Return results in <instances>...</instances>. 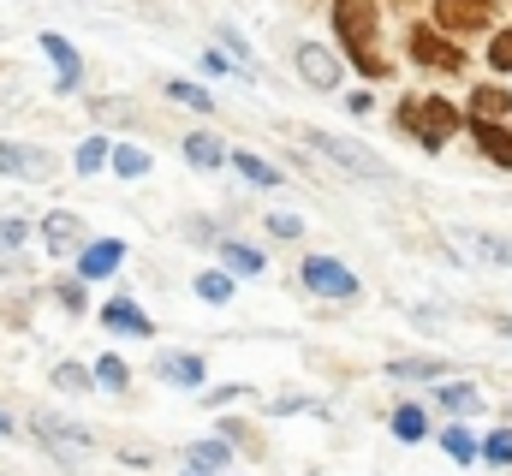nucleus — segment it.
I'll list each match as a JSON object with an SVG mask.
<instances>
[{"label": "nucleus", "mask_w": 512, "mask_h": 476, "mask_svg": "<svg viewBox=\"0 0 512 476\" xmlns=\"http://www.w3.org/2000/svg\"><path fill=\"white\" fill-rule=\"evenodd\" d=\"M221 268H227V274H262V250L221 238Z\"/></svg>", "instance_id": "20"}, {"label": "nucleus", "mask_w": 512, "mask_h": 476, "mask_svg": "<svg viewBox=\"0 0 512 476\" xmlns=\"http://www.w3.org/2000/svg\"><path fill=\"white\" fill-rule=\"evenodd\" d=\"M0 173L42 179V173H48V155H36V149H18V143H0Z\"/></svg>", "instance_id": "17"}, {"label": "nucleus", "mask_w": 512, "mask_h": 476, "mask_svg": "<svg viewBox=\"0 0 512 476\" xmlns=\"http://www.w3.org/2000/svg\"><path fill=\"white\" fill-rule=\"evenodd\" d=\"M30 238V221H0V250H18Z\"/></svg>", "instance_id": "35"}, {"label": "nucleus", "mask_w": 512, "mask_h": 476, "mask_svg": "<svg viewBox=\"0 0 512 476\" xmlns=\"http://www.w3.org/2000/svg\"><path fill=\"white\" fill-rule=\"evenodd\" d=\"M393 6H417V0H393Z\"/></svg>", "instance_id": "40"}, {"label": "nucleus", "mask_w": 512, "mask_h": 476, "mask_svg": "<svg viewBox=\"0 0 512 476\" xmlns=\"http://www.w3.org/2000/svg\"><path fill=\"white\" fill-rule=\"evenodd\" d=\"M42 54L54 60V90H60V96H72V90L84 84V60H78V48H72L60 30H42Z\"/></svg>", "instance_id": "8"}, {"label": "nucleus", "mask_w": 512, "mask_h": 476, "mask_svg": "<svg viewBox=\"0 0 512 476\" xmlns=\"http://www.w3.org/2000/svg\"><path fill=\"white\" fill-rule=\"evenodd\" d=\"M102 328H108V334H126V340H149V334H155L149 310H137L131 298H108V304H102Z\"/></svg>", "instance_id": "13"}, {"label": "nucleus", "mask_w": 512, "mask_h": 476, "mask_svg": "<svg viewBox=\"0 0 512 476\" xmlns=\"http://www.w3.org/2000/svg\"><path fill=\"white\" fill-rule=\"evenodd\" d=\"M108 155H114V143H108V137H84V143H78V155H72V167L90 179V173H102V167H108Z\"/></svg>", "instance_id": "21"}, {"label": "nucleus", "mask_w": 512, "mask_h": 476, "mask_svg": "<svg viewBox=\"0 0 512 476\" xmlns=\"http://www.w3.org/2000/svg\"><path fill=\"white\" fill-rule=\"evenodd\" d=\"M0 435H18V423H12V417H6V411H0Z\"/></svg>", "instance_id": "39"}, {"label": "nucleus", "mask_w": 512, "mask_h": 476, "mask_svg": "<svg viewBox=\"0 0 512 476\" xmlns=\"http://www.w3.org/2000/svg\"><path fill=\"white\" fill-rule=\"evenodd\" d=\"M90 375H96V387H108V393H120V387H131V369H126V357H96V369H90Z\"/></svg>", "instance_id": "25"}, {"label": "nucleus", "mask_w": 512, "mask_h": 476, "mask_svg": "<svg viewBox=\"0 0 512 476\" xmlns=\"http://www.w3.org/2000/svg\"><path fill=\"white\" fill-rule=\"evenodd\" d=\"M352 66H358L364 78H376V84H382V78H393V60H387V54H376V48H358V54H352Z\"/></svg>", "instance_id": "31"}, {"label": "nucleus", "mask_w": 512, "mask_h": 476, "mask_svg": "<svg viewBox=\"0 0 512 476\" xmlns=\"http://www.w3.org/2000/svg\"><path fill=\"white\" fill-rule=\"evenodd\" d=\"M227 161H233V173H239V179H251V185H262V191H274V185H280V167H268V161L251 155V149H233Z\"/></svg>", "instance_id": "18"}, {"label": "nucleus", "mask_w": 512, "mask_h": 476, "mask_svg": "<svg viewBox=\"0 0 512 476\" xmlns=\"http://www.w3.org/2000/svg\"><path fill=\"white\" fill-rule=\"evenodd\" d=\"M185 161L191 167H203V173H215V167H227V149H221V137L215 131H185Z\"/></svg>", "instance_id": "15"}, {"label": "nucleus", "mask_w": 512, "mask_h": 476, "mask_svg": "<svg viewBox=\"0 0 512 476\" xmlns=\"http://www.w3.org/2000/svg\"><path fill=\"white\" fill-rule=\"evenodd\" d=\"M387 375L393 381H441V375H453V363L447 357H393Z\"/></svg>", "instance_id": "16"}, {"label": "nucleus", "mask_w": 512, "mask_h": 476, "mask_svg": "<svg viewBox=\"0 0 512 476\" xmlns=\"http://www.w3.org/2000/svg\"><path fill=\"white\" fill-rule=\"evenodd\" d=\"M167 96H173V102H185V108H197V114H215V96H209L203 84H185V78H167Z\"/></svg>", "instance_id": "26"}, {"label": "nucleus", "mask_w": 512, "mask_h": 476, "mask_svg": "<svg viewBox=\"0 0 512 476\" xmlns=\"http://www.w3.org/2000/svg\"><path fill=\"white\" fill-rule=\"evenodd\" d=\"M292 66L310 90H334L340 84V54H328V42H298L292 48Z\"/></svg>", "instance_id": "7"}, {"label": "nucleus", "mask_w": 512, "mask_h": 476, "mask_svg": "<svg viewBox=\"0 0 512 476\" xmlns=\"http://www.w3.org/2000/svg\"><path fill=\"white\" fill-rule=\"evenodd\" d=\"M191 286H197V298H203V304H227V298H233V292H239V286H233V274H227V268H209V274H197V280H191Z\"/></svg>", "instance_id": "22"}, {"label": "nucleus", "mask_w": 512, "mask_h": 476, "mask_svg": "<svg viewBox=\"0 0 512 476\" xmlns=\"http://www.w3.org/2000/svg\"><path fill=\"white\" fill-rule=\"evenodd\" d=\"M435 399L453 411V417H465V411H477V387H465V381H447V387H435Z\"/></svg>", "instance_id": "29"}, {"label": "nucleus", "mask_w": 512, "mask_h": 476, "mask_svg": "<svg viewBox=\"0 0 512 476\" xmlns=\"http://www.w3.org/2000/svg\"><path fill=\"white\" fill-rule=\"evenodd\" d=\"M108 161H114V173H120V179H143V173H149V155H143L137 143H114V155H108Z\"/></svg>", "instance_id": "27"}, {"label": "nucleus", "mask_w": 512, "mask_h": 476, "mask_svg": "<svg viewBox=\"0 0 512 476\" xmlns=\"http://www.w3.org/2000/svg\"><path fill=\"white\" fill-rule=\"evenodd\" d=\"M120 262H126V238H90V244L78 250V280H84V286H90V280H108Z\"/></svg>", "instance_id": "9"}, {"label": "nucleus", "mask_w": 512, "mask_h": 476, "mask_svg": "<svg viewBox=\"0 0 512 476\" xmlns=\"http://www.w3.org/2000/svg\"><path fill=\"white\" fill-rule=\"evenodd\" d=\"M489 72L495 78H512V24H495L489 30Z\"/></svg>", "instance_id": "24"}, {"label": "nucleus", "mask_w": 512, "mask_h": 476, "mask_svg": "<svg viewBox=\"0 0 512 476\" xmlns=\"http://www.w3.org/2000/svg\"><path fill=\"white\" fill-rule=\"evenodd\" d=\"M215 36H221V42L233 48V60H239V66H251V42H245V36H239L233 24H215Z\"/></svg>", "instance_id": "33"}, {"label": "nucleus", "mask_w": 512, "mask_h": 476, "mask_svg": "<svg viewBox=\"0 0 512 476\" xmlns=\"http://www.w3.org/2000/svg\"><path fill=\"white\" fill-rule=\"evenodd\" d=\"M393 125L417 143V149H429V155H441L459 131H465V108H453L447 96H405L399 108H393Z\"/></svg>", "instance_id": "1"}, {"label": "nucleus", "mask_w": 512, "mask_h": 476, "mask_svg": "<svg viewBox=\"0 0 512 476\" xmlns=\"http://www.w3.org/2000/svg\"><path fill=\"white\" fill-rule=\"evenodd\" d=\"M405 60L417 66V72H435V78H459L465 66H471V54L447 36V30H435V24H405Z\"/></svg>", "instance_id": "2"}, {"label": "nucleus", "mask_w": 512, "mask_h": 476, "mask_svg": "<svg viewBox=\"0 0 512 476\" xmlns=\"http://www.w3.org/2000/svg\"><path fill=\"white\" fill-rule=\"evenodd\" d=\"M441 447H447V459H459V465L483 459V447L471 441V429H441Z\"/></svg>", "instance_id": "30"}, {"label": "nucleus", "mask_w": 512, "mask_h": 476, "mask_svg": "<svg viewBox=\"0 0 512 476\" xmlns=\"http://www.w3.org/2000/svg\"><path fill=\"white\" fill-rule=\"evenodd\" d=\"M328 18H334V42L352 54L382 42V0H334Z\"/></svg>", "instance_id": "3"}, {"label": "nucleus", "mask_w": 512, "mask_h": 476, "mask_svg": "<svg viewBox=\"0 0 512 476\" xmlns=\"http://www.w3.org/2000/svg\"><path fill=\"white\" fill-rule=\"evenodd\" d=\"M185 465H197V471H227V465H233V441H191V447H185Z\"/></svg>", "instance_id": "19"}, {"label": "nucleus", "mask_w": 512, "mask_h": 476, "mask_svg": "<svg viewBox=\"0 0 512 476\" xmlns=\"http://www.w3.org/2000/svg\"><path fill=\"white\" fill-rule=\"evenodd\" d=\"M54 387H60V393H90L96 375H90L84 363H54Z\"/></svg>", "instance_id": "28"}, {"label": "nucleus", "mask_w": 512, "mask_h": 476, "mask_svg": "<svg viewBox=\"0 0 512 476\" xmlns=\"http://www.w3.org/2000/svg\"><path fill=\"white\" fill-rule=\"evenodd\" d=\"M54 298H60L66 316H84V280H78V274H72V280H54Z\"/></svg>", "instance_id": "32"}, {"label": "nucleus", "mask_w": 512, "mask_h": 476, "mask_svg": "<svg viewBox=\"0 0 512 476\" xmlns=\"http://www.w3.org/2000/svg\"><path fill=\"white\" fill-rule=\"evenodd\" d=\"M471 125V143L483 149V161H495L501 173H512V131L507 119H465Z\"/></svg>", "instance_id": "11"}, {"label": "nucleus", "mask_w": 512, "mask_h": 476, "mask_svg": "<svg viewBox=\"0 0 512 476\" xmlns=\"http://www.w3.org/2000/svg\"><path fill=\"white\" fill-rule=\"evenodd\" d=\"M298 280L316 292V298H334V304H346V298H358V274L346 268V262H334V256H304V268H298Z\"/></svg>", "instance_id": "6"}, {"label": "nucleus", "mask_w": 512, "mask_h": 476, "mask_svg": "<svg viewBox=\"0 0 512 476\" xmlns=\"http://www.w3.org/2000/svg\"><path fill=\"white\" fill-rule=\"evenodd\" d=\"M512 114V90L507 84H471V102H465V119H507Z\"/></svg>", "instance_id": "14"}, {"label": "nucleus", "mask_w": 512, "mask_h": 476, "mask_svg": "<svg viewBox=\"0 0 512 476\" xmlns=\"http://www.w3.org/2000/svg\"><path fill=\"white\" fill-rule=\"evenodd\" d=\"M304 143H310V149H316L322 161L346 167L352 179H393L382 155H376V149H364V143H352V137H334V131H304Z\"/></svg>", "instance_id": "4"}, {"label": "nucleus", "mask_w": 512, "mask_h": 476, "mask_svg": "<svg viewBox=\"0 0 512 476\" xmlns=\"http://www.w3.org/2000/svg\"><path fill=\"white\" fill-rule=\"evenodd\" d=\"M268 233L274 238H298L304 233V221H298V215H268Z\"/></svg>", "instance_id": "36"}, {"label": "nucleus", "mask_w": 512, "mask_h": 476, "mask_svg": "<svg viewBox=\"0 0 512 476\" xmlns=\"http://www.w3.org/2000/svg\"><path fill=\"white\" fill-rule=\"evenodd\" d=\"M346 108H352V114L364 119L370 108H376V96H370V90H352V96H346Z\"/></svg>", "instance_id": "37"}, {"label": "nucleus", "mask_w": 512, "mask_h": 476, "mask_svg": "<svg viewBox=\"0 0 512 476\" xmlns=\"http://www.w3.org/2000/svg\"><path fill=\"white\" fill-rule=\"evenodd\" d=\"M203 357L197 352H161L155 357V381H167V387H185V393H197L203 387Z\"/></svg>", "instance_id": "12"}, {"label": "nucleus", "mask_w": 512, "mask_h": 476, "mask_svg": "<svg viewBox=\"0 0 512 476\" xmlns=\"http://www.w3.org/2000/svg\"><path fill=\"white\" fill-rule=\"evenodd\" d=\"M42 244H48V256H78V250L90 244V233H84L78 215L54 209V215H42Z\"/></svg>", "instance_id": "10"}, {"label": "nucleus", "mask_w": 512, "mask_h": 476, "mask_svg": "<svg viewBox=\"0 0 512 476\" xmlns=\"http://www.w3.org/2000/svg\"><path fill=\"white\" fill-rule=\"evenodd\" d=\"M429 6H435V30H447L453 42L489 36L501 18V0H429Z\"/></svg>", "instance_id": "5"}, {"label": "nucleus", "mask_w": 512, "mask_h": 476, "mask_svg": "<svg viewBox=\"0 0 512 476\" xmlns=\"http://www.w3.org/2000/svg\"><path fill=\"white\" fill-rule=\"evenodd\" d=\"M393 435H399L405 447L423 441V435H429V411H423V405H399V411H393Z\"/></svg>", "instance_id": "23"}, {"label": "nucleus", "mask_w": 512, "mask_h": 476, "mask_svg": "<svg viewBox=\"0 0 512 476\" xmlns=\"http://www.w3.org/2000/svg\"><path fill=\"white\" fill-rule=\"evenodd\" d=\"M239 393H245V387H239V381H233V387H215V393H209V405H233V399H239Z\"/></svg>", "instance_id": "38"}, {"label": "nucleus", "mask_w": 512, "mask_h": 476, "mask_svg": "<svg viewBox=\"0 0 512 476\" xmlns=\"http://www.w3.org/2000/svg\"><path fill=\"white\" fill-rule=\"evenodd\" d=\"M483 459H489V465H512V429H501V435H489Z\"/></svg>", "instance_id": "34"}]
</instances>
